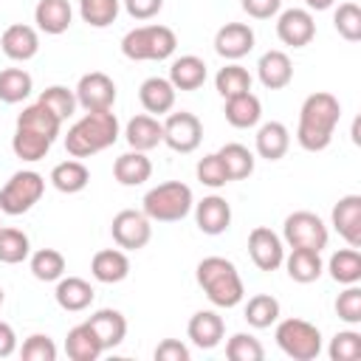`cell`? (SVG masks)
I'll return each mask as SVG.
<instances>
[{"label":"cell","mask_w":361,"mask_h":361,"mask_svg":"<svg viewBox=\"0 0 361 361\" xmlns=\"http://www.w3.org/2000/svg\"><path fill=\"white\" fill-rule=\"evenodd\" d=\"M341 118V104L333 93L316 90L302 102L299 124H296V141L307 152H322L330 147L336 124Z\"/></svg>","instance_id":"1"},{"label":"cell","mask_w":361,"mask_h":361,"mask_svg":"<svg viewBox=\"0 0 361 361\" xmlns=\"http://www.w3.org/2000/svg\"><path fill=\"white\" fill-rule=\"evenodd\" d=\"M118 118L113 110H90L65 135V149L73 158H90L118 141Z\"/></svg>","instance_id":"2"},{"label":"cell","mask_w":361,"mask_h":361,"mask_svg":"<svg viewBox=\"0 0 361 361\" xmlns=\"http://www.w3.org/2000/svg\"><path fill=\"white\" fill-rule=\"evenodd\" d=\"M195 276H197V285L203 288L206 299L214 305V307H237L245 296V285H243V276L237 271V265L226 257H203L195 268Z\"/></svg>","instance_id":"3"},{"label":"cell","mask_w":361,"mask_h":361,"mask_svg":"<svg viewBox=\"0 0 361 361\" xmlns=\"http://www.w3.org/2000/svg\"><path fill=\"white\" fill-rule=\"evenodd\" d=\"M178 48V37L169 25H138L121 37V54L133 62H161Z\"/></svg>","instance_id":"4"},{"label":"cell","mask_w":361,"mask_h":361,"mask_svg":"<svg viewBox=\"0 0 361 361\" xmlns=\"http://www.w3.org/2000/svg\"><path fill=\"white\" fill-rule=\"evenodd\" d=\"M192 206L195 197L183 180H164L152 186L141 200V212L155 223H178L192 212Z\"/></svg>","instance_id":"5"},{"label":"cell","mask_w":361,"mask_h":361,"mask_svg":"<svg viewBox=\"0 0 361 361\" xmlns=\"http://www.w3.org/2000/svg\"><path fill=\"white\" fill-rule=\"evenodd\" d=\"M274 338H276L279 350L288 358H293V361H313L322 353V333H319V327L305 322V319H296V316L282 319L276 324Z\"/></svg>","instance_id":"6"},{"label":"cell","mask_w":361,"mask_h":361,"mask_svg":"<svg viewBox=\"0 0 361 361\" xmlns=\"http://www.w3.org/2000/svg\"><path fill=\"white\" fill-rule=\"evenodd\" d=\"M42 192H45V178L34 169H20L0 189V212L8 217L25 214L39 203Z\"/></svg>","instance_id":"7"},{"label":"cell","mask_w":361,"mask_h":361,"mask_svg":"<svg viewBox=\"0 0 361 361\" xmlns=\"http://www.w3.org/2000/svg\"><path fill=\"white\" fill-rule=\"evenodd\" d=\"M330 231L324 226V220L313 212H293L285 217L282 223V243H288L290 248H310V251H322L327 248Z\"/></svg>","instance_id":"8"},{"label":"cell","mask_w":361,"mask_h":361,"mask_svg":"<svg viewBox=\"0 0 361 361\" xmlns=\"http://www.w3.org/2000/svg\"><path fill=\"white\" fill-rule=\"evenodd\" d=\"M164 124V144L172 149V152H195L203 141V124L195 113L189 110H180V113H169Z\"/></svg>","instance_id":"9"},{"label":"cell","mask_w":361,"mask_h":361,"mask_svg":"<svg viewBox=\"0 0 361 361\" xmlns=\"http://www.w3.org/2000/svg\"><path fill=\"white\" fill-rule=\"evenodd\" d=\"M152 220L144 214V212H135V209H121L113 223H110V234H113V243L121 248V251H138L149 243L152 237Z\"/></svg>","instance_id":"10"},{"label":"cell","mask_w":361,"mask_h":361,"mask_svg":"<svg viewBox=\"0 0 361 361\" xmlns=\"http://www.w3.org/2000/svg\"><path fill=\"white\" fill-rule=\"evenodd\" d=\"M73 93H76V104L85 113H90V110H113V104H116V82L102 71L85 73L76 82Z\"/></svg>","instance_id":"11"},{"label":"cell","mask_w":361,"mask_h":361,"mask_svg":"<svg viewBox=\"0 0 361 361\" xmlns=\"http://www.w3.org/2000/svg\"><path fill=\"white\" fill-rule=\"evenodd\" d=\"M248 257L259 271H276L285 259V243L268 226H257L248 234Z\"/></svg>","instance_id":"12"},{"label":"cell","mask_w":361,"mask_h":361,"mask_svg":"<svg viewBox=\"0 0 361 361\" xmlns=\"http://www.w3.org/2000/svg\"><path fill=\"white\" fill-rule=\"evenodd\" d=\"M276 37L290 48H305L316 37V20L307 8H285L276 17Z\"/></svg>","instance_id":"13"},{"label":"cell","mask_w":361,"mask_h":361,"mask_svg":"<svg viewBox=\"0 0 361 361\" xmlns=\"http://www.w3.org/2000/svg\"><path fill=\"white\" fill-rule=\"evenodd\" d=\"M333 228L350 248H361V195H344L333 206Z\"/></svg>","instance_id":"14"},{"label":"cell","mask_w":361,"mask_h":361,"mask_svg":"<svg viewBox=\"0 0 361 361\" xmlns=\"http://www.w3.org/2000/svg\"><path fill=\"white\" fill-rule=\"evenodd\" d=\"M251 48H254V28L248 23H226L214 34V51L223 59L237 62L245 54H251Z\"/></svg>","instance_id":"15"},{"label":"cell","mask_w":361,"mask_h":361,"mask_svg":"<svg viewBox=\"0 0 361 361\" xmlns=\"http://www.w3.org/2000/svg\"><path fill=\"white\" fill-rule=\"evenodd\" d=\"M0 48H3V54H6L8 59H14V62H28V59H34L37 51H39V34H37V28H31V25H25V23H14V25H8V28L3 31Z\"/></svg>","instance_id":"16"},{"label":"cell","mask_w":361,"mask_h":361,"mask_svg":"<svg viewBox=\"0 0 361 361\" xmlns=\"http://www.w3.org/2000/svg\"><path fill=\"white\" fill-rule=\"evenodd\" d=\"M195 223L203 234L217 237L231 226V206L220 195H209L200 203H195Z\"/></svg>","instance_id":"17"},{"label":"cell","mask_w":361,"mask_h":361,"mask_svg":"<svg viewBox=\"0 0 361 361\" xmlns=\"http://www.w3.org/2000/svg\"><path fill=\"white\" fill-rule=\"evenodd\" d=\"M124 138L130 144V149H138V152H149L155 149L158 144H164V124L149 116V113H138L127 121L124 127Z\"/></svg>","instance_id":"18"},{"label":"cell","mask_w":361,"mask_h":361,"mask_svg":"<svg viewBox=\"0 0 361 361\" xmlns=\"http://www.w3.org/2000/svg\"><path fill=\"white\" fill-rule=\"evenodd\" d=\"M186 336L195 347L200 350H214L223 336H226V324H223V316H217L214 310H197L189 324H186Z\"/></svg>","instance_id":"19"},{"label":"cell","mask_w":361,"mask_h":361,"mask_svg":"<svg viewBox=\"0 0 361 361\" xmlns=\"http://www.w3.org/2000/svg\"><path fill=\"white\" fill-rule=\"evenodd\" d=\"M93 285L82 276H59L56 279V290H54V299L62 310L68 313H79V310H87L93 305Z\"/></svg>","instance_id":"20"},{"label":"cell","mask_w":361,"mask_h":361,"mask_svg":"<svg viewBox=\"0 0 361 361\" xmlns=\"http://www.w3.org/2000/svg\"><path fill=\"white\" fill-rule=\"evenodd\" d=\"M257 76L268 90H282L293 79V62L285 51H265L257 62Z\"/></svg>","instance_id":"21"},{"label":"cell","mask_w":361,"mask_h":361,"mask_svg":"<svg viewBox=\"0 0 361 361\" xmlns=\"http://www.w3.org/2000/svg\"><path fill=\"white\" fill-rule=\"evenodd\" d=\"M175 96H178V90H175L172 82L164 79V76H149V79H144L141 87H138V102H141V107H144L149 116H164V113H169V110L175 107Z\"/></svg>","instance_id":"22"},{"label":"cell","mask_w":361,"mask_h":361,"mask_svg":"<svg viewBox=\"0 0 361 361\" xmlns=\"http://www.w3.org/2000/svg\"><path fill=\"white\" fill-rule=\"evenodd\" d=\"M90 274L96 282L102 285H116L121 279H127L130 274V259L121 248H102L93 254L90 259Z\"/></svg>","instance_id":"23"},{"label":"cell","mask_w":361,"mask_h":361,"mask_svg":"<svg viewBox=\"0 0 361 361\" xmlns=\"http://www.w3.org/2000/svg\"><path fill=\"white\" fill-rule=\"evenodd\" d=\"M87 324L93 327V333L99 336L104 350L118 347L124 341V336H127V319H124L121 310H113V307H102V310L90 313Z\"/></svg>","instance_id":"24"},{"label":"cell","mask_w":361,"mask_h":361,"mask_svg":"<svg viewBox=\"0 0 361 361\" xmlns=\"http://www.w3.org/2000/svg\"><path fill=\"white\" fill-rule=\"evenodd\" d=\"M71 20H73V8L68 0H39L37 8H34V23L39 31L51 34V37H59L71 28Z\"/></svg>","instance_id":"25"},{"label":"cell","mask_w":361,"mask_h":361,"mask_svg":"<svg viewBox=\"0 0 361 361\" xmlns=\"http://www.w3.org/2000/svg\"><path fill=\"white\" fill-rule=\"evenodd\" d=\"M149 175H152V161L147 158V152L130 149L113 161V178L121 186H141L144 180H149Z\"/></svg>","instance_id":"26"},{"label":"cell","mask_w":361,"mask_h":361,"mask_svg":"<svg viewBox=\"0 0 361 361\" xmlns=\"http://www.w3.org/2000/svg\"><path fill=\"white\" fill-rule=\"evenodd\" d=\"M254 147H257V155L265 158V161H279L285 158L288 147H290V133L282 121H265L259 130H257V138H254Z\"/></svg>","instance_id":"27"},{"label":"cell","mask_w":361,"mask_h":361,"mask_svg":"<svg viewBox=\"0 0 361 361\" xmlns=\"http://www.w3.org/2000/svg\"><path fill=\"white\" fill-rule=\"evenodd\" d=\"M288 268V276L299 285H310L322 276L324 262H322V251H310V248H290V254L282 259Z\"/></svg>","instance_id":"28"},{"label":"cell","mask_w":361,"mask_h":361,"mask_svg":"<svg viewBox=\"0 0 361 361\" xmlns=\"http://www.w3.org/2000/svg\"><path fill=\"white\" fill-rule=\"evenodd\" d=\"M169 82L175 90H197L206 82V62L195 54H183L169 65Z\"/></svg>","instance_id":"29"},{"label":"cell","mask_w":361,"mask_h":361,"mask_svg":"<svg viewBox=\"0 0 361 361\" xmlns=\"http://www.w3.org/2000/svg\"><path fill=\"white\" fill-rule=\"evenodd\" d=\"M226 121L237 130H248V127H257L259 118H262V102L248 90V93H240V96H231L226 99Z\"/></svg>","instance_id":"30"},{"label":"cell","mask_w":361,"mask_h":361,"mask_svg":"<svg viewBox=\"0 0 361 361\" xmlns=\"http://www.w3.org/2000/svg\"><path fill=\"white\" fill-rule=\"evenodd\" d=\"M65 353H68L71 361H96L104 353V347H102L99 336L93 333V327L87 322H82V324H76V327L68 330Z\"/></svg>","instance_id":"31"},{"label":"cell","mask_w":361,"mask_h":361,"mask_svg":"<svg viewBox=\"0 0 361 361\" xmlns=\"http://www.w3.org/2000/svg\"><path fill=\"white\" fill-rule=\"evenodd\" d=\"M48 180L54 183L56 192H62V195H76V192H82V189L90 183V169H87L79 158H68V161H62V164H56V166L51 169V178H48Z\"/></svg>","instance_id":"32"},{"label":"cell","mask_w":361,"mask_h":361,"mask_svg":"<svg viewBox=\"0 0 361 361\" xmlns=\"http://www.w3.org/2000/svg\"><path fill=\"white\" fill-rule=\"evenodd\" d=\"M17 127H25V130H34V133H39V135H48L51 141H56V135H59V130H62V121L45 107V104H39V102H34V104H28V107H23V113L17 116Z\"/></svg>","instance_id":"33"},{"label":"cell","mask_w":361,"mask_h":361,"mask_svg":"<svg viewBox=\"0 0 361 361\" xmlns=\"http://www.w3.org/2000/svg\"><path fill=\"white\" fill-rule=\"evenodd\" d=\"M217 155H220V161H223V166L228 172V180H243V178H248L254 172L257 158H254V152L245 144H237V141L223 144L217 149Z\"/></svg>","instance_id":"34"},{"label":"cell","mask_w":361,"mask_h":361,"mask_svg":"<svg viewBox=\"0 0 361 361\" xmlns=\"http://www.w3.org/2000/svg\"><path fill=\"white\" fill-rule=\"evenodd\" d=\"M51 138L48 135H39V133H34V130H25V127H17L14 130V135H11V149H14V155L20 158V161H42L45 155H48V149H51Z\"/></svg>","instance_id":"35"},{"label":"cell","mask_w":361,"mask_h":361,"mask_svg":"<svg viewBox=\"0 0 361 361\" xmlns=\"http://www.w3.org/2000/svg\"><path fill=\"white\" fill-rule=\"evenodd\" d=\"M327 271H330L333 282H338V285H358L361 282V254H358V248H338L330 257Z\"/></svg>","instance_id":"36"},{"label":"cell","mask_w":361,"mask_h":361,"mask_svg":"<svg viewBox=\"0 0 361 361\" xmlns=\"http://www.w3.org/2000/svg\"><path fill=\"white\" fill-rule=\"evenodd\" d=\"M34 90V79L28 71L23 68H6L0 71V102L6 104H20L23 99H28Z\"/></svg>","instance_id":"37"},{"label":"cell","mask_w":361,"mask_h":361,"mask_svg":"<svg viewBox=\"0 0 361 361\" xmlns=\"http://www.w3.org/2000/svg\"><path fill=\"white\" fill-rule=\"evenodd\" d=\"M28 268H31L34 279L56 282L59 276H65V257L56 248H39V251L28 254Z\"/></svg>","instance_id":"38"},{"label":"cell","mask_w":361,"mask_h":361,"mask_svg":"<svg viewBox=\"0 0 361 361\" xmlns=\"http://www.w3.org/2000/svg\"><path fill=\"white\" fill-rule=\"evenodd\" d=\"M28 254H31L28 234L14 226H0V262L17 265V262L28 259Z\"/></svg>","instance_id":"39"},{"label":"cell","mask_w":361,"mask_h":361,"mask_svg":"<svg viewBox=\"0 0 361 361\" xmlns=\"http://www.w3.org/2000/svg\"><path fill=\"white\" fill-rule=\"evenodd\" d=\"M251 73L243 68V65H237V62H231V65H226V68H220L217 71V76H214V87H217V93L223 96V99H231V96H240V93H248L251 90Z\"/></svg>","instance_id":"40"},{"label":"cell","mask_w":361,"mask_h":361,"mask_svg":"<svg viewBox=\"0 0 361 361\" xmlns=\"http://www.w3.org/2000/svg\"><path fill=\"white\" fill-rule=\"evenodd\" d=\"M245 322L257 330H265L279 322V302L271 293H257L245 305Z\"/></svg>","instance_id":"41"},{"label":"cell","mask_w":361,"mask_h":361,"mask_svg":"<svg viewBox=\"0 0 361 361\" xmlns=\"http://www.w3.org/2000/svg\"><path fill=\"white\" fill-rule=\"evenodd\" d=\"M37 102L45 104L59 121H68V118L76 113V107H79V104H76V93H73L71 87H65V85H51V87H45Z\"/></svg>","instance_id":"42"},{"label":"cell","mask_w":361,"mask_h":361,"mask_svg":"<svg viewBox=\"0 0 361 361\" xmlns=\"http://www.w3.org/2000/svg\"><path fill=\"white\" fill-rule=\"evenodd\" d=\"M118 8L121 0H79V14L93 28H107L110 23H116Z\"/></svg>","instance_id":"43"},{"label":"cell","mask_w":361,"mask_h":361,"mask_svg":"<svg viewBox=\"0 0 361 361\" xmlns=\"http://www.w3.org/2000/svg\"><path fill=\"white\" fill-rule=\"evenodd\" d=\"M330 361H358L361 358V333L358 330H338L327 347Z\"/></svg>","instance_id":"44"},{"label":"cell","mask_w":361,"mask_h":361,"mask_svg":"<svg viewBox=\"0 0 361 361\" xmlns=\"http://www.w3.org/2000/svg\"><path fill=\"white\" fill-rule=\"evenodd\" d=\"M226 355L231 361H262L265 358V347L251 333H234L226 341Z\"/></svg>","instance_id":"45"},{"label":"cell","mask_w":361,"mask_h":361,"mask_svg":"<svg viewBox=\"0 0 361 361\" xmlns=\"http://www.w3.org/2000/svg\"><path fill=\"white\" fill-rule=\"evenodd\" d=\"M333 25L338 37H344L347 42H358L361 39V8L355 3H341L333 14Z\"/></svg>","instance_id":"46"},{"label":"cell","mask_w":361,"mask_h":361,"mask_svg":"<svg viewBox=\"0 0 361 361\" xmlns=\"http://www.w3.org/2000/svg\"><path fill=\"white\" fill-rule=\"evenodd\" d=\"M195 175H197V180H200L203 186H209V189H220V186L231 183V180H228V172H226V166H223V161H220L217 152L203 155V158L197 161V166H195Z\"/></svg>","instance_id":"47"},{"label":"cell","mask_w":361,"mask_h":361,"mask_svg":"<svg viewBox=\"0 0 361 361\" xmlns=\"http://www.w3.org/2000/svg\"><path fill=\"white\" fill-rule=\"evenodd\" d=\"M336 313L347 324H361V288L358 285H344V290L336 299Z\"/></svg>","instance_id":"48"},{"label":"cell","mask_w":361,"mask_h":361,"mask_svg":"<svg viewBox=\"0 0 361 361\" xmlns=\"http://www.w3.org/2000/svg\"><path fill=\"white\" fill-rule=\"evenodd\" d=\"M23 361H56V344L45 333H34L23 341Z\"/></svg>","instance_id":"49"},{"label":"cell","mask_w":361,"mask_h":361,"mask_svg":"<svg viewBox=\"0 0 361 361\" xmlns=\"http://www.w3.org/2000/svg\"><path fill=\"white\" fill-rule=\"evenodd\" d=\"M155 361H189V347L178 338H164L155 347Z\"/></svg>","instance_id":"50"},{"label":"cell","mask_w":361,"mask_h":361,"mask_svg":"<svg viewBox=\"0 0 361 361\" xmlns=\"http://www.w3.org/2000/svg\"><path fill=\"white\" fill-rule=\"evenodd\" d=\"M282 8V0H243V11L254 20H271Z\"/></svg>","instance_id":"51"},{"label":"cell","mask_w":361,"mask_h":361,"mask_svg":"<svg viewBox=\"0 0 361 361\" xmlns=\"http://www.w3.org/2000/svg\"><path fill=\"white\" fill-rule=\"evenodd\" d=\"M121 3L133 20H152L164 8V0H121Z\"/></svg>","instance_id":"52"},{"label":"cell","mask_w":361,"mask_h":361,"mask_svg":"<svg viewBox=\"0 0 361 361\" xmlns=\"http://www.w3.org/2000/svg\"><path fill=\"white\" fill-rule=\"evenodd\" d=\"M17 350V333L8 322H0V358H8Z\"/></svg>","instance_id":"53"},{"label":"cell","mask_w":361,"mask_h":361,"mask_svg":"<svg viewBox=\"0 0 361 361\" xmlns=\"http://www.w3.org/2000/svg\"><path fill=\"white\" fill-rule=\"evenodd\" d=\"M333 3H336V0H305L307 11H327Z\"/></svg>","instance_id":"54"},{"label":"cell","mask_w":361,"mask_h":361,"mask_svg":"<svg viewBox=\"0 0 361 361\" xmlns=\"http://www.w3.org/2000/svg\"><path fill=\"white\" fill-rule=\"evenodd\" d=\"M3 299H6V293H3V288H0V307H3Z\"/></svg>","instance_id":"55"},{"label":"cell","mask_w":361,"mask_h":361,"mask_svg":"<svg viewBox=\"0 0 361 361\" xmlns=\"http://www.w3.org/2000/svg\"><path fill=\"white\" fill-rule=\"evenodd\" d=\"M0 226H3V223H0Z\"/></svg>","instance_id":"56"}]
</instances>
